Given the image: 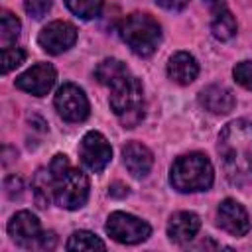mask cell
Here are the masks:
<instances>
[{"mask_svg": "<svg viewBox=\"0 0 252 252\" xmlns=\"http://www.w3.org/2000/svg\"><path fill=\"white\" fill-rule=\"evenodd\" d=\"M219 154L232 183H242L252 173V122L238 118L219 134Z\"/></svg>", "mask_w": 252, "mask_h": 252, "instance_id": "obj_1", "label": "cell"}, {"mask_svg": "<svg viewBox=\"0 0 252 252\" xmlns=\"http://www.w3.org/2000/svg\"><path fill=\"white\" fill-rule=\"evenodd\" d=\"M110 108L120 120L124 128H134L144 120V89L138 77H134L130 71H124L120 77H116L110 85Z\"/></svg>", "mask_w": 252, "mask_h": 252, "instance_id": "obj_2", "label": "cell"}, {"mask_svg": "<svg viewBox=\"0 0 252 252\" xmlns=\"http://www.w3.org/2000/svg\"><path fill=\"white\" fill-rule=\"evenodd\" d=\"M213 163L201 152H191L179 156L169 171L171 185L181 193L205 191L213 185Z\"/></svg>", "mask_w": 252, "mask_h": 252, "instance_id": "obj_3", "label": "cell"}, {"mask_svg": "<svg viewBox=\"0 0 252 252\" xmlns=\"http://www.w3.org/2000/svg\"><path fill=\"white\" fill-rule=\"evenodd\" d=\"M122 41L140 57H150L161 41V26L150 14H130L118 24Z\"/></svg>", "mask_w": 252, "mask_h": 252, "instance_id": "obj_4", "label": "cell"}, {"mask_svg": "<svg viewBox=\"0 0 252 252\" xmlns=\"http://www.w3.org/2000/svg\"><path fill=\"white\" fill-rule=\"evenodd\" d=\"M55 181V201L59 207L75 211L81 209L89 199V177L81 169L69 167L61 175L53 177Z\"/></svg>", "mask_w": 252, "mask_h": 252, "instance_id": "obj_5", "label": "cell"}, {"mask_svg": "<svg viewBox=\"0 0 252 252\" xmlns=\"http://www.w3.org/2000/svg\"><path fill=\"white\" fill-rule=\"evenodd\" d=\"M106 232L108 236H112L116 242L120 244H138V242H144L152 228L146 220L130 215V213H122V211H116L108 217L106 220Z\"/></svg>", "mask_w": 252, "mask_h": 252, "instance_id": "obj_6", "label": "cell"}, {"mask_svg": "<svg viewBox=\"0 0 252 252\" xmlns=\"http://www.w3.org/2000/svg\"><path fill=\"white\" fill-rule=\"evenodd\" d=\"M55 108L59 112V116L67 122H83L89 116V98L83 93V89H79L73 83H65L57 89L55 93Z\"/></svg>", "mask_w": 252, "mask_h": 252, "instance_id": "obj_7", "label": "cell"}, {"mask_svg": "<svg viewBox=\"0 0 252 252\" xmlns=\"http://www.w3.org/2000/svg\"><path fill=\"white\" fill-rule=\"evenodd\" d=\"M79 158L85 163L87 169L98 173L102 171L112 158V148L108 144V140L100 134V132H87L79 144Z\"/></svg>", "mask_w": 252, "mask_h": 252, "instance_id": "obj_8", "label": "cell"}, {"mask_svg": "<svg viewBox=\"0 0 252 252\" xmlns=\"http://www.w3.org/2000/svg\"><path fill=\"white\" fill-rule=\"evenodd\" d=\"M37 41L43 47V51H47L51 55H59V53L67 51L77 41V28L69 22L55 20L39 32Z\"/></svg>", "mask_w": 252, "mask_h": 252, "instance_id": "obj_9", "label": "cell"}, {"mask_svg": "<svg viewBox=\"0 0 252 252\" xmlns=\"http://www.w3.org/2000/svg\"><path fill=\"white\" fill-rule=\"evenodd\" d=\"M55 77L57 73L51 63H35L33 67H30L28 71L16 77V87L33 96H43L51 91Z\"/></svg>", "mask_w": 252, "mask_h": 252, "instance_id": "obj_10", "label": "cell"}, {"mask_svg": "<svg viewBox=\"0 0 252 252\" xmlns=\"http://www.w3.org/2000/svg\"><path fill=\"white\" fill-rule=\"evenodd\" d=\"M217 219H219V226L222 230H226L228 234H232V236H244L250 230L248 213L234 199H224V201L219 203Z\"/></svg>", "mask_w": 252, "mask_h": 252, "instance_id": "obj_11", "label": "cell"}, {"mask_svg": "<svg viewBox=\"0 0 252 252\" xmlns=\"http://www.w3.org/2000/svg\"><path fill=\"white\" fill-rule=\"evenodd\" d=\"M8 234L12 236V240L22 246V248H33L35 240L41 234V226L35 215H32L30 211H20L16 213L10 222H8Z\"/></svg>", "mask_w": 252, "mask_h": 252, "instance_id": "obj_12", "label": "cell"}, {"mask_svg": "<svg viewBox=\"0 0 252 252\" xmlns=\"http://www.w3.org/2000/svg\"><path fill=\"white\" fill-rule=\"evenodd\" d=\"M199 228H201V220L195 213L179 211L167 222V236L175 244H187L195 238Z\"/></svg>", "mask_w": 252, "mask_h": 252, "instance_id": "obj_13", "label": "cell"}, {"mask_svg": "<svg viewBox=\"0 0 252 252\" xmlns=\"http://www.w3.org/2000/svg\"><path fill=\"white\" fill-rule=\"evenodd\" d=\"M199 75L197 59L187 51H177L167 61V77L177 85H189Z\"/></svg>", "mask_w": 252, "mask_h": 252, "instance_id": "obj_14", "label": "cell"}, {"mask_svg": "<svg viewBox=\"0 0 252 252\" xmlns=\"http://www.w3.org/2000/svg\"><path fill=\"white\" fill-rule=\"evenodd\" d=\"M199 102H201V106H205V110H209L213 114H228L234 108L236 98L230 93V89H226L222 85H209L201 91Z\"/></svg>", "mask_w": 252, "mask_h": 252, "instance_id": "obj_15", "label": "cell"}, {"mask_svg": "<svg viewBox=\"0 0 252 252\" xmlns=\"http://www.w3.org/2000/svg\"><path fill=\"white\" fill-rule=\"evenodd\" d=\"M122 158H124V165L126 169L134 175V177H146L154 165V156L152 152L140 144V142H128L122 148Z\"/></svg>", "mask_w": 252, "mask_h": 252, "instance_id": "obj_16", "label": "cell"}, {"mask_svg": "<svg viewBox=\"0 0 252 252\" xmlns=\"http://www.w3.org/2000/svg\"><path fill=\"white\" fill-rule=\"evenodd\" d=\"M32 189H33V199H35V205L39 209H45L49 207L51 203V197H55V181H53V175L49 169H37L35 175H33V181H32Z\"/></svg>", "mask_w": 252, "mask_h": 252, "instance_id": "obj_17", "label": "cell"}, {"mask_svg": "<svg viewBox=\"0 0 252 252\" xmlns=\"http://www.w3.org/2000/svg\"><path fill=\"white\" fill-rule=\"evenodd\" d=\"M211 32H213V35H215L219 41H228V39H232L234 33H236V20H234V16H232L226 8L217 10V12H215V18H213V22H211Z\"/></svg>", "mask_w": 252, "mask_h": 252, "instance_id": "obj_18", "label": "cell"}, {"mask_svg": "<svg viewBox=\"0 0 252 252\" xmlns=\"http://www.w3.org/2000/svg\"><path fill=\"white\" fill-rule=\"evenodd\" d=\"M106 244L89 230H77L67 240V250H104Z\"/></svg>", "mask_w": 252, "mask_h": 252, "instance_id": "obj_19", "label": "cell"}, {"mask_svg": "<svg viewBox=\"0 0 252 252\" xmlns=\"http://www.w3.org/2000/svg\"><path fill=\"white\" fill-rule=\"evenodd\" d=\"M124 71H128V67L122 63V61H118V59H102L98 65H96V69H94V77H96V81L100 83V85H104V87H108L116 77H120Z\"/></svg>", "mask_w": 252, "mask_h": 252, "instance_id": "obj_20", "label": "cell"}, {"mask_svg": "<svg viewBox=\"0 0 252 252\" xmlns=\"http://www.w3.org/2000/svg\"><path fill=\"white\" fill-rule=\"evenodd\" d=\"M0 43H2V49L4 47H10L16 43L18 35H20V20L8 12V10H2V26H0Z\"/></svg>", "mask_w": 252, "mask_h": 252, "instance_id": "obj_21", "label": "cell"}, {"mask_svg": "<svg viewBox=\"0 0 252 252\" xmlns=\"http://www.w3.org/2000/svg\"><path fill=\"white\" fill-rule=\"evenodd\" d=\"M65 4L81 20H93L102 10V0H65Z\"/></svg>", "mask_w": 252, "mask_h": 252, "instance_id": "obj_22", "label": "cell"}, {"mask_svg": "<svg viewBox=\"0 0 252 252\" xmlns=\"http://www.w3.org/2000/svg\"><path fill=\"white\" fill-rule=\"evenodd\" d=\"M26 59V51L18 45H10L2 49V73H10L12 69H16L18 65H22Z\"/></svg>", "mask_w": 252, "mask_h": 252, "instance_id": "obj_23", "label": "cell"}, {"mask_svg": "<svg viewBox=\"0 0 252 252\" xmlns=\"http://www.w3.org/2000/svg\"><path fill=\"white\" fill-rule=\"evenodd\" d=\"M232 75L236 79L238 85H242L244 89L252 91V61H240L234 65Z\"/></svg>", "mask_w": 252, "mask_h": 252, "instance_id": "obj_24", "label": "cell"}, {"mask_svg": "<svg viewBox=\"0 0 252 252\" xmlns=\"http://www.w3.org/2000/svg\"><path fill=\"white\" fill-rule=\"evenodd\" d=\"M24 8H26V12H28L32 18L39 20V18H43V16L49 12L51 0H24Z\"/></svg>", "mask_w": 252, "mask_h": 252, "instance_id": "obj_25", "label": "cell"}, {"mask_svg": "<svg viewBox=\"0 0 252 252\" xmlns=\"http://www.w3.org/2000/svg\"><path fill=\"white\" fill-rule=\"evenodd\" d=\"M22 189H24V181H22L20 175H10V177H6V181H4V191H6V195H8L10 199L20 197V195H22Z\"/></svg>", "mask_w": 252, "mask_h": 252, "instance_id": "obj_26", "label": "cell"}, {"mask_svg": "<svg viewBox=\"0 0 252 252\" xmlns=\"http://www.w3.org/2000/svg\"><path fill=\"white\" fill-rule=\"evenodd\" d=\"M55 244H57L55 232H53V230H47V232H41V234H39V238L35 240L33 248H37V250H53Z\"/></svg>", "mask_w": 252, "mask_h": 252, "instance_id": "obj_27", "label": "cell"}, {"mask_svg": "<svg viewBox=\"0 0 252 252\" xmlns=\"http://www.w3.org/2000/svg\"><path fill=\"white\" fill-rule=\"evenodd\" d=\"M67 169H69V159H67L65 154H57V156L51 159V163H49V171H51L53 177L61 175V173L67 171Z\"/></svg>", "mask_w": 252, "mask_h": 252, "instance_id": "obj_28", "label": "cell"}, {"mask_svg": "<svg viewBox=\"0 0 252 252\" xmlns=\"http://www.w3.org/2000/svg\"><path fill=\"white\" fill-rule=\"evenodd\" d=\"M156 4L165 10H181L189 4V0H156Z\"/></svg>", "mask_w": 252, "mask_h": 252, "instance_id": "obj_29", "label": "cell"}, {"mask_svg": "<svg viewBox=\"0 0 252 252\" xmlns=\"http://www.w3.org/2000/svg\"><path fill=\"white\" fill-rule=\"evenodd\" d=\"M108 193H110V197H118V199H122V197H126V195H128V187H126L124 183L116 181V183H112V185H110Z\"/></svg>", "mask_w": 252, "mask_h": 252, "instance_id": "obj_30", "label": "cell"}, {"mask_svg": "<svg viewBox=\"0 0 252 252\" xmlns=\"http://www.w3.org/2000/svg\"><path fill=\"white\" fill-rule=\"evenodd\" d=\"M207 4L217 12V10H222L224 8V0H207Z\"/></svg>", "mask_w": 252, "mask_h": 252, "instance_id": "obj_31", "label": "cell"}]
</instances>
